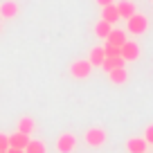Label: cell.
Here are the masks:
<instances>
[{"mask_svg": "<svg viewBox=\"0 0 153 153\" xmlns=\"http://www.w3.org/2000/svg\"><path fill=\"white\" fill-rule=\"evenodd\" d=\"M34 128H36V124H34L32 117H20V120H18V131H20V133L32 135V133H34Z\"/></svg>", "mask_w": 153, "mask_h": 153, "instance_id": "9a60e30c", "label": "cell"}, {"mask_svg": "<svg viewBox=\"0 0 153 153\" xmlns=\"http://www.w3.org/2000/svg\"><path fill=\"white\" fill-rule=\"evenodd\" d=\"M144 153H146V151H144Z\"/></svg>", "mask_w": 153, "mask_h": 153, "instance_id": "cb8c5ba5", "label": "cell"}, {"mask_svg": "<svg viewBox=\"0 0 153 153\" xmlns=\"http://www.w3.org/2000/svg\"><path fill=\"white\" fill-rule=\"evenodd\" d=\"M110 29H113V25L106 23V20H99V23L95 25V34H97L99 38H104V41H106V36L110 34Z\"/></svg>", "mask_w": 153, "mask_h": 153, "instance_id": "2e32d148", "label": "cell"}, {"mask_svg": "<svg viewBox=\"0 0 153 153\" xmlns=\"http://www.w3.org/2000/svg\"><path fill=\"white\" fill-rule=\"evenodd\" d=\"M101 20H106V23H110V25H115L117 20H120V14H117V7H115V2H113V5L101 7Z\"/></svg>", "mask_w": 153, "mask_h": 153, "instance_id": "8fae6325", "label": "cell"}, {"mask_svg": "<svg viewBox=\"0 0 153 153\" xmlns=\"http://www.w3.org/2000/svg\"><path fill=\"white\" fill-rule=\"evenodd\" d=\"M16 14H18V2H16V0L0 2V18H14Z\"/></svg>", "mask_w": 153, "mask_h": 153, "instance_id": "9c48e42d", "label": "cell"}, {"mask_svg": "<svg viewBox=\"0 0 153 153\" xmlns=\"http://www.w3.org/2000/svg\"><path fill=\"white\" fill-rule=\"evenodd\" d=\"M27 144H29V135L20 133V131H16L14 135H9V146L11 149H23V151H25Z\"/></svg>", "mask_w": 153, "mask_h": 153, "instance_id": "30bf717a", "label": "cell"}, {"mask_svg": "<svg viewBox=\"0 0 153 153\" xmlns=\"http://www.w3.org/2000/svg\"><path fill=\"white\" fill-rule=\"evenodd\" d=\"M115 7H117V14H120V18H126V20H128L133 14H137V7H135L133 0H120Z\"/></svg>", "mask_w": 153, "mask_h": 153, "instance_id": "8992f818", "label": "cell"}, {"mask_svg": "<svg viewBox=\"0 0 153 153\" xmlns=\"http://www.w3.org/2000/svg\"><path fill=\"white\" fill-rule=\"evenodd\" d=\"M108 79H110V83H115V86H122V83L128 81V70H126L124 65H122V68H115V70L108 72Z\"/></svg>", "mask_w": 153, "mask_h": 153, "instance_id": "ba28073f", "label": "cell"}, {"mask_svg": "<svg viewBox=\"0 0 153 153\" xmlns=\"http://www.w3.org/2000/svg\"><path fill=\"white\" fill-rule=\"evenodd\" d=\"M9 149V135L0 133V151H7Z\"/></svg>", "mask_w": 153, "mask_h": 153, "instance_id": "d6986e66", "label": "cell"}, {"mask_svg": "<svg viewBox=\"0 0 153 153\" xmlns=\"http://www.w3.org/2000/svg\"><path fill=\"white\" fill-rule=\"evenodd\" d=\"M124 63H126V61H124L122 56H106L104 63H101V68H104L106 72H110V70H115V68H122Z\"/></svg>", "mask_w": 153, "mask_h": 153, "instance_id": "5bb4252c", "label": "cell"}, {"mask_svg": "<svg viewBox=\"0 0 153 153\" xmlns=\"http://www.w3.org/2000/svg\"><path fill=\"white\" fill-rule=\"evenodd\" d=\"M7 153H25V151H23V149H11L9 146V149H7Z\"/></svg>", "mask_w": 153, "mask_h": 153, "instance_id": "7402d4cb", "label": "cell"}, {"mask_svg": "<svg viewBox=\"0 0 153 153\" xmlns=\"http://www.w3.org/2000/svg\"><path fill=\"white\" fill-rule=\"evenodd\" d=\"M74 149H76V137L72 133L59 135V140H56V151L59 153H72Z\"/></svg>", "mask_w": 153, "mask_h": 153, "instance_id": "3957f363", "label": "cell"}, {"mask_svg": "<svg viewBox=\"0 0 153 153\" xmlns=\"http://www.w3.org/2000/svg\"><path fill=\"white\" fill-rule=\"evenodd\" d=\"M95 2H97L99 7H106V5H113L115 0H95Z\"/></svg>", "mask_w": 153, "mask_h": 153, "instance_id": "44dd1931", "label": "cell"}, {"mask_svg": "<svg viewBox=\"0 0 153 153\" xmlns=\"http://www.w3.org/2000/svg\"><path fill=\"white\" fill-rule=\"evenodd\" d=\"M104 52H106V56H122V54H120V48H117V45H110V43L104 45Z\"/></svg>", "mask_w": 153, "mask_h": 153, "instance_id": "ac0fdd59", "label": "cell"}, {"mask_svg": "<svg viewBox=\"0 0 153 153\" xmlns=\"http://www.w3.org/2000/svg\"><path fill=\"white\" fill-rule=\"evenodd\" d=\"M48 149H45V144L41 142V140H29V144L25 146V153H45Z\"/></svg>", "mask_w": 153, "mask_h": 153, "instance_id": "e0dca14e", "label": "cell"}, {"mask_svg": "<svg viewBox=\"0 0 153 153\" xmlns=\"http://www.w3.org/2000/svg\"><path fill=\"white\" fill-rule=\"evenodd\" d=\"M104 59H106L104 45H101V48H92V50H90V56H88V61L92 63V68H101V63H104Z\"/></svg>", "mask_w": 153, "mask_h": 153, "instance_id": "4fadbf2b", "label": "cell"}, {"mask_svg": "<svg viewBox=\"0 0 153 153\" xmlns=\"http://www.w3.org/2000/svg\"><path fill=\"white\" fill-rule=\"evenodd\" d=\"M126 41H128V36H126V29H110V34L106 36V43L117 45V48H122Z\"/></svg>", "mask_w": 153, "mask_h": 153, "instance_id": "52a82bcc", "label": "cell"}, {"mask_svg": "<svg viewBox=\"0 0 153 153\" xmlns=\"http://www.w3.org/2000/svg\"><path fill=\"white\" fill-rule=\"evenodd\" d=\"M126 151L128 153H144L146 151V140L144 137H131L126 142Z\"/></svg>", "mask_w": 153, "mask_h": 153, "instance_id": "7c38bea8", "label": "cell"}, {"mask_svg": "<svg viewBox=\"0 0 153 153\" xmlns=\"http://www.w3.org/2000/svg\"><path fill=\"white\" fill-rule=\"evenodd\" d=\"M144 140H146V144H153V124L146 126V131H144Z\"/></svg>", "mask_w": 153, "mask_h": 153, "instance_id": "ffe728a7", "label": "cell"}, {"mask_svg": "<svg viewBox=\"0 0 153 153\" xmlns=\"http://www.w3.org/2000/svg\"><path fill=\"white\" fill-rule=\"evenodd\" d=\"M0 153H7V151H0Z\"/></svg>", "mask_w": 153, "mask_h": 153, "instance_id": "603a6c76", "label": "cell"}, {"mask_svg": "<svg viewBox=\"0 0 153 153\" xmlns=\"http://www.w3.org/2000/svg\"><path fill=\"white\" fill-rule=\"evenodd\" d=\"M106 131L104 128H88L86 131V144L88 146H101L106 142Z\"/></svg>", "mask_w": 153, "mask_h": 153, "instance_id": "277c9868", "label": "cell"}, {"mask_svg": "<svg viewBox=\"0 0 153 153\" xmlns=\"http://www.w3.org/2000/svg\"><path fill=\"white\" fill-rule=\"evenodd\" d=\"M149 29V18L142 14H133L128 18V27H126V32L128 34H135V36H140V34H146Z\"/></svg>", "mask_w": 153, "mask_h": 153, "instance_id": "6da1fadb", "label": "cell"}, {"mask_svg": "<svg viewBox=\"0 0 153 153\" xmlns=\"http://www.w3.org/2000/svg\"><path fill=\"white\" fill-rule=\"evenodd\" d=\"M120 54H122L124 61H135V59L140 56V45L135 43V41H126V43L120 48Z\"/></svg>", "mask_w": 153, "mask_h": 153, "instance_id": "5b68a950", "label": "cell"}, {"mask_svg": "<svg viewBox=\"0 0 153 153\" xmlns=\"http://www.w3.org/2000/svg\"><path fill=\"white\" fill-rule=\"evenodd\" d=\"M90 72H92V63L88 61H74L70 65V74L74 76V79H86V76H90Z\"/></svg>", "mask_w": 153, "mask_h": 153, "instance_id": "7a4b0ae2", "label": "cell"}]
</instances>
